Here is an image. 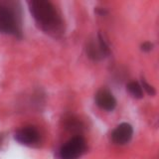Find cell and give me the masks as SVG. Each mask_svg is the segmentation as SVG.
<instances>
[{
  "mask_svg": "<svg viewBox=\"0 0 159 159\" xmlns=\"http://www.w3.org/2000/svg\"><path fill=\"white\" fill-rule=\"evenodd\" d=\"M141 84H142V89H144L149 96H151V97H153V96H155V93H156V91H155V89H154L151 84H149L144 79H142V81H141Z\"/></svg>",
  "mask_w": 159,
  "mask_h": 159,
  "instance_id": "30bf717a",
  "label": "cell"
},
{
  "mask_svg": "<svg viewBox=\"0 0 159 159\" xmlns=\"http://www.w3.org/2000/svg\"><path fill=\"white\" fill-rule=\"evenodd\" d=\"M96 103L103 111H112L116 107V99L108 89H99L96 94Z\"/></svg>",
  "mask_w": 159,
  "mask_h": 159,
  "instance_id": "8992f818",
  "label": "cell"
},
{
  "mask_svg": "<svg viewBox=\"0 0 159 159\" xmlns=\"http://www.w3.org/2000/svg\"><path fill=\"white\" fill-rule=\"evenodd\" d=\"M0 33L11 35H18L20 33L16 14L8 6L1 3H0Z\"/></svg>",
  "mask_w": 159,
  "mask_h": 159,
  "instance_id": "3957f363",
  "label": "cell"
},
{
  "mask_svg": "<svg viewBox=\"0 0 159 159\" xmlns=\"http://www.w3.org/2000/svg\"><path fill=\"white\" fill-rule=\"evenodd\" d=\"M87 150V142L82 136H75L60 149L61 159H79Z\"/></svg>",
  "mask_w": 159,
  "mask_h": 159,
  "instance_id": "7a4b0ae2",
  "label": "cell"
},
{
  "mask_svg": "<svg viewBox=\"0 0 159 159\" xmlns=\"http://www.w3.org/2000/svg\"><path fill=\"white\" fill-rule=\"evenodd\" d=\"M16 141L23 145L32 146L40 141V132L34 126H25L18 129L14 135Z\"/></svg>",
  "mask_w": 159,
  "mask_h": 159,
  "instance_id": "277c9868",
  "label": "cell"
},
{
  "mask_svg": "<svg viewBox=\"0 0 159 159\" xmlns=\"http://www.w3.org/2000/svg\"><path fill=\"white\" fill-rule=\"evenodd\" d=\"M141 51L143 52H150L153 49V44L151 42H144L141 44Z\"/></svg>",
  "mask_w": 159,
  "mask_h": 159,
  "instance_id": "8fae6325",
  "label": "cell"
},
{
  "mask_svg": "<svg viewBox=\"0 0 159 159\" xmlns=\"http://www.w3.org/2000/svg\"><path fill=\"white\" fill-rule=\"evenodd\" d=\"M98 45H99V48H101L102 52V54H103V56H104V57L109 56V54H111V49H109L107 43L106 42V40H104L103 37L102 36V34H98Z\"/></svg>",
  "mask_w": 159,
  "mask_h": 159,
  "instance_id": "9c48e42d",
  "label": "cell"
},
{
  "mask_svg": "<svg viewBox=\"0 0 159 159\" xmlns=\"http://www.w3.org/2000/svg\"><path fill=\"white\" fill-rule=\"evenodd\" d=\"M97 13L101 14V15H103V14L107 13V11H106V10H102V9H97Z\"/></svg>",
  "mask_w": 159,
  "mask_h": 159,
  "instance_id": "4fadbf2b",
  "label": "cell"
},
{
  "mask_svg": "<svg viewBox=\"0 0 159 159\" xmlns=\"http://www.w3.org/2000/svg\"><path fill=\"white\" fill-rule=\"evenodd\" d=\"M133 135V128L129 123H120L111 133L112 141L117 145H124L130 141Z\"/></svg>",
  "mask_w": 159,
  "mask_h": 159,
  "instance_id": "5b68a950",
  "label": "cell"
},
{
  "mask_svg": "<svg viewBox=\"0 0 159 159\" xmlns=\"http://www.w3.org/2000/svg\"><path fill=\"white\" fill-rule=\"evenodd\" d=\"M4 140H5V135L4 133H0V149L2 148V145L4 143Z\"/></svg>",
  "mask_w": 159,
  "mask_h": 159,
  "instance_id": "7c38bea8",
  "label": "cell"
},
{
  "mask_svg": "<svg viewBox=\"0 0 159 159\" xmlns=\"http://www.w3.org/2000/svg\"><path fill=\"white\" fill-rule=\"evenodd\" d=\"M29 9L33 18L44 31L50 32L58 27V14L51 2L47 0H33L29 2Z\"/></svg>",
  "mask_w": 159,
  "mask_h": 159,
  "instance_id": "6da1fadb",
  "label": "cell"
},
{
  "mask_svg": "<svg viewBox=\"0 0 159 159\" xmlns=\"http://www.w3.org/2000/svg\"><path fill=\"white\" fill-rule=\"evenodd\" d=\"M127 91L135 98H143V89L140 84L137 82H130L127 84Z\"/></svg>",
  "mask_w": 159,
  "mask_h": 159,
  "instance_id": "ba28073f",
  "label": "cell"
},
{
  "mask_svg": "<svg viewBox=\"0 0 159 159\" xmlns=\"http://www.w3.org/2000/svg\"><path fill=\"white\" fill-rule=\"evenodd\" d=\"M87 54L89 58H91L93 61H99L104 58L103 54L102 52L101 48H99L98 43L89 42L87 46Z\"/></svg>",
  "mask_w": 159,
  "mask_h": 159,
  "instance_id": "52a82bcc",
  "label": "cell"
}]
</instances>
